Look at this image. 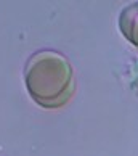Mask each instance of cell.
Segmentation results:
<instances>
[{"instance_id": "obj_1", "label": "cell", "mask_w": 138, "mask_h": 156, "mask_svg": "<svg viewBox=\"0 0 138 156\" xmlns=\"http://www.w3.org/2000/svg\"><path fill=\"white\" fill-rule=\"evenodd\" d=\"M24 82L31 98L47 109L64 106L76 92L72 65L56 50H39L29 56Z\"/></svg>"}, {"instance_id": "obj_2", "label": "cell", "mask_w": 138, "mask_h": 156, "mask_svg": "<svg viewBox=\"0 0 138 156\" xmlns=\"http://www.w3.org/2000/svg\"><path fill=\"white\" fill-rule=\"evenodd\" d=\"M119 29L129 42L138 48V2L127 5L119 16Z\"/></svg>"}]
</instances>
